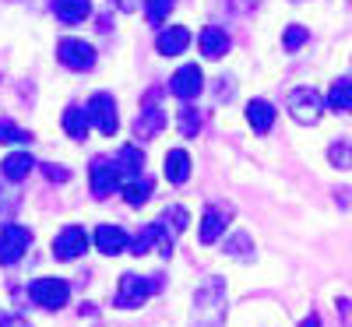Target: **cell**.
<instances>
[{
	"label": "cell",
	"mask_w": 352,
	"mask_h": 327,
	"mask_svg": "<svg viewBox=\"0 0 352 327\" xmlns=\"http://www.w3.org/2000/svg\"><path fill=\"white\" fill-rule=\"evenodd\" d=\"M159 278H144V275H134V271H127L124 278H120V289H116V306L120 310H138V306H144V300H152V295L159 292Z\"/></svg>",
	"instance_id": "3"
},
{
	"label": "cell",
	"mask_w": 352,
	"mask_h": 327,
	"mask_svg": "<svg viewBox=\"0 0 352 327\" xmlns=\"http://www.w3.org/2000/svg\"><path fill=\"white\" fill-rule=\"evenodd\" d=\"M53 14L64 25H81L92 14V0H53Z\"/></svg>",
	"instance_id": "18"
},
{
	"label": "cell",
	"mask_w": 352,
	"mask_h": 327,
	"mask_svg": "<svg viewBox=\"0 0 352 327\" xmlns=\"http://www.w3.org/2000/svg\"><path fill=\"white\" fill-rule=\"evenodd\" d=\"M124 201L131 204V207H144V204H148V197L155 194V183L148 180V176H138V180H127L124 183Z\"/></svg>",
	"instance_id": "22"
},
{
	"label": "cell",
	"mask_w": 352,
	"mask_h": 327,
	"mask_svg": "<svg viewBox=\"0 0 352 327\" xmlns=\"http://www.w3.org/2000/svg\"><path fill=\"white\" fill-rule=\"evenodd\" d=\"M328 106L338 113H352V78H338L328 88Z\"/></svg>",
	"instance_id": "24"
},
{
	"label": "cell",
	"mask_w": 352,
	"mask_h": 327,
	"mask_svg": "<svg viewBox=\"0 0 352 327\" xmlns=\"http://www.w3.org/2000/svg\"><path fill=\"white\" fill-rule=\"evenodd\" d=\"M190 46V32L184 25H173V28H162L159 32V39H155V49L162 53V56H176V53H184Z\"/></svg>",
	"instance_id": "16"
},
{
	"label": "cell",
	"mask_w": 352,
	"mask_h": 327,
	"mask_svg": "<svg viewBox=\"0 0 352 327\" xmlns=\"http://www.w3.org/2000/svg\"><path fill=\"white\" fill-rule=\"evenodd\" d=\"M173 236H169V229H166V222H152V225H144L134 240H131V253L134 257H144L148 250H159L162 257H169L173 253Z\"/></svg>",
	"instance_id": "7"
},
{
	"label": "cell",
	"mask_w": 352,
	"mask_h": 327,
	"mask_svg": "<svg viewBox=\"0 0 352 327\" xmlns=\"http://www.w3.org/2000/svg\"><path fill=\"white\" fill-rule=\"evenodd\" d=\"M113 159H116V166H120L124 180H138L141 169H144V155H141V148H138V144H124Z\"/></svg>",
	"instance_id": "20"
},
{
	"label": "cell",
	"mask_w": 352,
	"mask_h": 327,
	"mask_svg": "<svg viewBox=\"0 0 352 327\" xmlns=\"http://www.w3.org/2000/svg\"><path fill=\"white\" fill-rule=\"evenodd\" d=\"M285 106H289V116H292L296 124L314 127V124H320V116H324L328 99L320 95V92H314V88H292L289 99H285Z\"/></svg>",
	"instance_id": "2"
},
{
	"label": "cell",
	"mask_w": 352,
	"mask_h": 327,
	"mask_svg": "<svg viewBox=\"0 0 352 327\" xmlns=\"http://www.w3.org/2000/svg\"><path fill=\"white\" fill-rule=\"evenodd\" d=\"M201 88H204V74H201V67H194V64L180 67V71L169 78V92H173L176 99H184V102L197 99Z\"/></svg>",
	"instance_id": "12"
},
{
	"label": "cell",
	"mask_w": 352,
	"mask_h": 327,
	"mask_svg": "<svg viewBox=\"0 0 352 327\" xmlns=\"http://www.w3.org/2000/svg\"><path fill=\"white\" fill-rule=\"evenodd\" d=\"M18 190L14 187H0V222H8L11 215H18Z\"/></svg>",
	"instance_id": "29"
},
{
	"label": "cell",
	"mask_w": 352,
	"mask_h": 327,
	"mask_svg": "<svg viewBox=\"0 0 352 327\" xmlns=\"http://www.w3.org/2000/svg\"><path fill=\"white\" fill-rule=\"evenodd\" d=\"M138 4H141V0H113V8H120V11H138Z\"/></svg>",
	"instance_id": "35"
},
{
	"label": "cell",
	"mask_w": 352,
	"mask_h": 327,
	"mask_svg": "<svg viewBox=\"0 0 352 327\" xmlns=\"http://www.w3.org/2000/svg\"><path fill=\"white\" fill-rule=\"evenodd\" d=\"M92 197L96 201H106V197H113L116 190H124V172H120V166H116V159H106V155H99V159H92Z\"/></svg>",
	"instance_id": "4"
},
{
	"label": "cell",
	"mask_w": 352,
	"mask_h": 327,
	"mask_svg": "<svg viewBox=\"0 0 352 327\" xmlns=\"http://www.w3.org/2000/svg\"><path fill=\"white\" fill-rule=\"evenodd\" d=\"M292 4H303V0H292Z\"/></svg>",
	"instance_id": "38"
},
{
	"label": "cell",
	"mask_w": 352,
	"mask_h": 327,
	"mask_svg": "<svg viewBox=\"0 0 352 327\" xmlns=\"http://www.w3.org/2000/svg\"><path fill=\"white\" fill-rule=\"evenodd\" d=\"M328 159H331V166L335 169H352V144H331L328 148Z\"/></svg>",
	"instance_id": "31"
},
{
	"label": "cell",
	"mask_w": 352,
	"mask_h": 327,
	"mask_svg": "<svg viewBox=\"0 0 352 327\" xmlns=\"http://www.w3.org/2000/svg\"><path fill=\"white\" fill-rule=\"evenodd\" d=\"M190 327H226V282L204 278L190 303Z\"/></svg>",
	"instance_id": "1"
},
{
	"label": "cell",
	"mask_w": 352,
	"mask_h": 327,
	"mask_svg": "<svg viewBox=\"0 0 352 327\" xmlns=\"http://www.w3.org/2000/svg\"><path fill=\"white\" fill-rule=\"evenodd\" d=\"M43 176H46V180H53V183H67V180H71V172H67L64 166H53V162L43 166Z\"/></svg>",
	"instance_id": "32"
},
{
	"label": "cell",
	"mask_w": 352,
	"mask_h": 327,
	"mask_svg": "<svg viewBox=\"0 0 352 327\" xmlns=\"http://www.w3.org/2000/svg\"><path fill=\"white\" fill-rule=\"evenodd\" d=\"M169 222H173V229H176V232L187 229V212H184V207H173V212H169Z\"/></svg>",
	"instance_id": "33"
},
{
	"label": "cell",
	"mask_w": 352,
	"mask_h": 327,
	"mask_svg": "<svg viewBox=\"0 0 352 327\" xmlns=\"http://www.w3.org/2000/svg\"><path fill=\"white\" fill-rule=\"evenodd\" d=\"M162 169H166V180L180 187V183H187V176H190V155L184 152V148H173V152H166Z\"/></svg>",
	"instance_id": "17"
},
{
	"label": "cell",
	"mask_w": 352,
	"mask_h": 327,
	"mask_svg": "<svg viewBox=\"0 0 352 327\" xmlns=\"http://www.w3.org/2000/svg\"><path fill=\"white\" fill-rule=\"evenodd\" d=\"M197 46H201V56H208V60H219V56L229 53V36L222 32L219 25H208V28H201Z\"/></svg>",
	"instance_id": "15"
},
{
	"label": "cell",
	"mask_w": 352,
	"mask_h": 327,
	"mask_svg": "<svg viewBox=\"0 0 352 327\" xmlns=\"http://www.w3.org/2000/svg\"><path fill=\"white\" fill-rule=\"evenodd\" d=\"M159 131H166V109H159V92L152 88V92L144 95V102H141L138 120H134V137L152 141Z\"/></svg>",
	"instance_id": "6"
},
{
	"label": "cell",
	"mask_w": 352,
	"mask_h": 327,
	"mask_svg": "<svg viewBox=\"0 0 352 327\" xmlns=\"http://www.w3.org/2000/svg\"><path fill=\"white\" fill-rule=\"evenodd\" d=\"M88 109H81V106H67L64 109V131H67V137L71 141H85V134H88Z\"/></svg>",
	"instance_id": "23"
},
{
	"label": "cell",
	"mask_w": 352,
	"mask_h": 327,
	"mask_svg": "<svg viewBox=\"0 0 352 327\" xmlns=\"http://www.w3.org/2000/svg\"><path fill=\"white\" fill-rule=\"evenodd\" d=\"M85 109H88V120H92V127H96L99 134H106V137L116 134V127H120V116H116V102H113V95L99 92V95L88 99Z\"/></svg>",
	"instance_id": "8"
},
{
	"label": "cell",
	"mask_w": 352,
	"mask_h": 327,
	"mask_svg": "<svg viewBox=\"0 0 352 327\" xmlns=\"http://www.w3.org/2000/svg\"><path fill=\"white\" fill-rule=\"evenodd\" d=\"M28 247H32V232H28L25 225H14V222L4 225V232H0V267L18 264Z\"/></svg>",
	"instance_id": "9"
},
{
	"label": "cell",
	"mask_w": 352,
	"mask_h": 327,
	"mask_svg": "<svg viewBox=\"0 0 352 327\" xmlns=\"http://www.w3.org/2000/svg\"><path fill=\"white\" fill-rule=\"evenodd\" d=\"M56 56H60V64H64L67 71H78V74H85V71L96 67V49L88 46V43H81V39H60V46H56Z\"/></svg>",
	"instance_id": "10"
},
{
	"label": "cell",
	"mask_w": 352,
	"mask_h": 327,
	"mask_svg": "<svg viewBox=\"0 0 352 327\" xmlns=\"http://www.w3.org/2000/svg\"><path fill=\"white\" fill-rule=\"evenodd\" d=\"M201 124H204V113H201V109H194V106L187 102V106L180 109V131H184L187 137H194V134L201 131Z\"/></svg>",
	"instance_id": "27"
},
{
	"label": "cell",
	"mask_w": 352,
	"mask_h": 327,
	"mask_svg": "<svg viewBox=\"0 0 352 327\" xmlns=\"http://www.w3.org/2000/svg\"><path fill=\"white\" fill-rule=\"evenodd\" d=\"M229 218H232V207L229 204H208L204 207V215H201V243H215L219 236L226 232V225H229Z\"/></svg>",
	"instance_id": "13"
},
{
	"label": "cell",
	"mask_w": 352,
	"mask_h": 327,
	"mask_svg": "<svg viewBox=\"0 0 352 327\" xmlns=\"http://www.w3.org/2000/svg\"><path fill=\"white\" fill-rule=\"evenodd\" d=\"M300 327H320V320H317V313H307V317L300 320Z\"/></svg>",
	"instance_id": "37"
},
{
	"label": "cell",
	"mask_w": 352,
	"mask_h": 327,
	"mask_svg": "<svg viewBox=\"0 0 352 327\" xmlns=\"http://www.w3.org/2000/svg\"><path fill=\"white\" fill-rule=\"evenodd\" d=\"M173 8L176 0H144V18H148V25H162Z\"/></svg>",
	"instance_id": "25"
},
{
	"label": "cell",
	"mask_w": 352,
	"mask_h": 327,
	"mask_svg": "<svg viewBox=\"0 0 352 327\" xmlns=\"http://www.w3.org/2000/svg\"><path fill=\"white\" fill-rule=\"evenodd\" d=\"M88 250V232L81 225H67L56 232V240H53V257L56 260H74Z\"/></svg>",
	"instance_id": "11"
},
{
	"label": "cell",
	"mask_w": 352,
	"mask_h": 327,
	"mask_svg": "<svg viewBox=\"0 0 352 327\" xmlns=\"http://www.w3.org/2000/svg\"><path fill=\"white\" fill-rule=\"evenodd\" d=\"M32 169H36V162H32V155H28V152H11L4 162H0V172H4L8 183H21Z\"/></svg>",
	"instance_id": "19"
},
{
	"label": "cell",
	"mask_w": 352,
	"mask_h": 327,
	"mask_svg": "<svg viewBox=\"0 0 352 327\" xmlns=\"http://www.w3.org/2000/svg\"><path fill=\"white\" fill-rule=\"evenodd\" d=\"M257 4H261V0H232V8H236V11H250Z\"/></svg>",
	"instance_id": "36"
},
{
	"label": "cell",
	"mask_w": 352,
	"mask_h": 327,
	"mask_svg": "<svg viewBox=\"0 0 352 327\" xmlns=\"http://www.w3.org/2000/svg\"><path fill=\"white\" fill-rule=\"evenodd\" d=\"M247 120H250V131L268 134L272 124H275V106H272V102H264V99H254V102L247 106Z\"/></svg>",
	"instance_id": "21"
},
{
	"label": "cell",
	"mask_w": 352,
	"mask_h": 327,
	"mask_svg": "<svg viewBox=\"0 0 352 327\" xmlns=\"http://www.w3.org/2000/svg\"><path fill=\"white\" fill-rule=\"evenodd\" d=\"M307 39H310V32H307L303 25H289L285 36H282V46H285L289 53H296L300 46H307Z\"/></svg>",
	"instance_id": "30"
},
{
	"label": "cell",
	"mask_w": 352,
	"mask_h": 327,
	"mask_svg": "<svg viewBox=\"0 0 352 327\" xmlns=\"http://www.w3.org/2000/svg\"><path fill=\"white\" fill-rule=\"evenodd\" d=\"M28 300L43 310H64L67 300H71V289L64 278H36L28 285Z\"/></svg>",
	"instance_id": "5"
},
{
	"label": "cell",
	"mask_w": 352,
	"mask_h": 327,
	"mask_svg": "<svg viewBox=\"0 0 352 327\" xmlns=\"http://www.w3.org/2000/svg\"><path fill=\"white\" fill-rule=\"evenodd\" d=\"M28 141H32V134H28V131H21L11 120H0V144H28Z\"/></svg>",
	"instance_id": "28"
},
{
	"label": "cell",
	"mask_w": 352,
	"mask_h": 327,
	"mask_svg": "<svg viewBox=\"0 0 352 327\" xmlns=\"http://www.w3.org/2000/svg\"><path fill=\"white\" fill-rule=\"evenodd\" d=\"M0 327H28V320H21L14 313H0Z\"/></svg>",
	"instance_id": "34"
},
{
	"label": "cell",
	"mask_w": 352,
	"mask_h": 327,
	"mask_svg": "<svg viewBox=\"0 0 352 327\" xmlns=\"http://www.w3.org/2000/svg\"><path fill=\"white\" fill-rule=\"evenodd\" d=\"M96 247H99V253L116 257V253L131 250V240H127V232L120 225H99L96 229Z\"/></svg>",
	"instance_id": "14"
},
{
	"label": "cell",
	"mask_w": 352,
	"mask_h": 327,
	"mask_svg": "<svg viewBox=\"0 0 352 327\" xmlns=\"http://www.w3.org/2000/svg\"><path fill=\"white\" fill-rule=\"evenodd\" d=\"M222 250H226L229 257H250V253H254V243H250L247 232H236V236H229V240L222 243Z\"/></svg>",
	"instance_id": "26"
}]
</instances>
